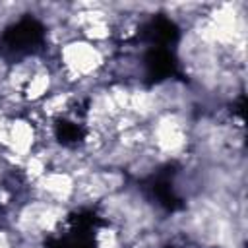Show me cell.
<instances>
[{
	"instance_id": "obj_1",
	"label": "cell",
	"mask_w": 248,
	"mask_h": 248,
	"mask_svg": "<svg viewBox=\"0 0 248 248\" xmlns=\"http://www.w3.org/2000/svg\"><path fill=\"white\" fill-rule=\"evenodd\" d=\"M45 33L39 21L25 17L21 21H17L16 25H12L0 39V52L4 54H27L33 52L35 48H39V45L43 43Z\"/></svg>"
}]
</instances>
